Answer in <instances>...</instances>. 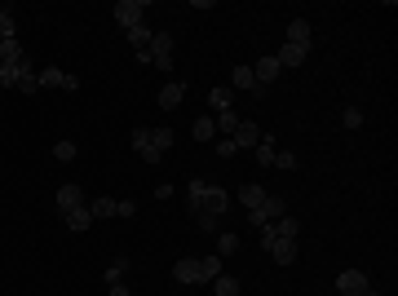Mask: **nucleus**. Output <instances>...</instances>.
Masks as SVG:
<instances>
[{
    "mask_svg": "<svg viewBox=\"0 0 398 296\" xmlns=\"http://www.w3.org/2000/svg\"><path fill=\"white\" fill-rule=\"evenodd\" d=\"M186 208H190V221L213 234L222 226L226 208H231V195H226L222 186H208L204 177H195V182H186Z\"/></svg>",
    "mask_w": 398,
    "mask_h": 296,
    "instance_id": "1",
    "label": "nucleus"
},
{
    "mask_svg": "<svg viewBox=\"0 0 398 296\" xmlns=\"http://www.w3.org/2000/svg\"><path fill=\"white\" fill-rule=\"evenodd\" d=\"M222 256H186V261L173 265V279L186 283V288H195V283H213L217 275H222Z\"/></svg>",
    "mask_w": 398,
    "mask_h": 296,
    "instance_id": "2",
    "label": "nucleus"
},
{
    "mask_svg": "<svg viewBox=\"0 0 398 296\" xmlns=\"http://www.w3.org/2000/svg\"><path fill=\"white\" fill-rule=\"evenodd\" d=\"M274 239H301V221L292 217V212H283V217H274V221L261 226V247L274 243Z\"/></svg>",
    "mask_w": 398,
    "mask_h": 296,
    "instance_id": "3",
    "label": "nucleus"
},
{
    "mask_svg": "<svg viewBox=\"0 0 398 296\" xmlns=\"http://www.w3.org/2000/svg\"><path fill=\"white\" fill-rule=\"evenodd\" d=\"M111 14H115L119 27L128 31V27H138V22H147V0H115Z\"/></svg>",
    "mask_w": 398,
    "mask_h": 296,
    "instance_id": "4",
    "label": "nucleus"
},
{
    "mask_svg": "<svg viewBox=\"0 0 398 296\" xmlns=\"http://www.w3.org/2000/svg\"><path fill=\"white\" fill-rule=\"evenodd\" d=\"M173 35L168 31H155V40H151V67H160V71H173Z\"/></svg>",
    "mask_w": 398,
    "mask_h": 296,
    "instance_id": "5",
    "label": "nucleus"
},
{
    "mask_svg": "<svg viewBox=\"0 0 398 296\" xmlns=\"http://www.w3.org/2000/svg\"><path fill=\"white\" fill-rule=\"evenodd\" d=\"M367 288L372 283H367L363 270H341V275H336V296H363Z\"/></svg>",
    "mask_w": 398,
    "mask_h": 296,
    "instance_id": "6",
    "label": "nucleus"
},
{
    "mask_svg": "<svg viewBox=\"0 0 398 296\" xmlns=\"http://www.w3.org/2000/svg\"><path fill=\"white\" fill-rule=\"evenodd\" d=\"M133 150L142 155V164H160L164 155L155 150V137H151V128H133Z\"/></svg>",
    "mask_w": 398,
    "mask_h": 296,
    "instance_id": "7",
    "label": "nucleus"
},
{
    "mask_svg": "<svg viewBox=\"0 0 398 296\" xmlns=\"http://www.w3.org/2000/svg\"><path fill=\"white\" fill-rule=\"evenodd\" d=\"M53 204H58V212H63V217H67V212H76V208H84V204H89V199H84V191H80V186H58Z\"/></svg>",
    "mask_w": 398,
    "mask_h": 296,
    "instance_id": "8",
    "label": "nucleus"
},
{
    "mask_svg": "<svg viewBox=\"0 0 398 296\" xmlns=\"http://www.w3.org/2000/svg\"><path fill=\"white\" fill-rule=\"evenodd\" d=\"M80 80L71 76V71H63V67H44L40 71V89H76Z\"/></svg>",
    "mask_w": 398,
    "mask_h": 296,
    "instance_id": "9",
    "label": "nucleus"
},
{
    "mask_svg": "<svg viewBox=\"0 0 398 296\" xmlns=\"http://www.w3.org/2000/svg\"><path fill=\"white\" fill-rule=\"evenodd\" d=\"M231 89H235V93H257V98L265 93V89L257 85V76H252V67H248V62L231 71Z\"/></svg>",
    "mask_w": 398,
    "mask_h": 296,
    "instance_id": "10",
    "label": "nucleus"
},
{
    "mask_svg": "<svg viewBox=\"0 0 398 296\" xmlns=\"http://www.w3.org/2000/svg\"><path fill=\"white\" fill-rule=\"evenodd\" d=\"M84 208H89V217H93V221H111V217H115V208H119V199H111V195H93Z\"/></svg>",
    "mask_w": 398,
    "mask_h": 296,
    "instance_id": "11",
    "label": "nucleus"
},
{
    "mask_svg": "<svg viewBox=\"0 0 398 296\" xmlns=\"http://www.w3.org/2000/svg\"><path fill=\"white\" fill-rule=\"evenodd\" d=\"M231 141H235L239 150H252V146H257V141H261V128L252 124V120H239V128L231 133Z\"/></svg>",
    "mask_w": 398,
    "mask_h": 296,
    "instance_id": "12",
    "label": "nucleus"
},
{
    "mask_svg": "<svg viewBox=\"0 0 398 296\" xmlns=\"http://www.w3.org/2000/svg\"><path fill=\"white\" fill-rule=\"evenodd\" d=\"M279 62H274V53L270 58H257V62H252V76H257V85L265 89V85H274V80H279Z\"/></svg>",
    "mask_w": 398,
    "mask_h": 296,
    "instance_id": "13",
    "label": "nucleus"
},
{
    "mask_svg": "<svg viewBox=\"0 0 398 296\" xmlns=\"http://www.w3.org/2000/svg\"><path fill=\"white\" fill-rule=\"evenodd\" d=\"M306 58H310V49H306V44H288V40H283V49L274 53V62H279V67L288 71V67H301Z\"/></svg>",
    "mask_w": 398,
    "mask_h": 296,
    "instance_id": "14",
    "label": "nucleus"
},
{
    "mask_svg": "<svg viewBox=\"0 0 398 296\" xmlns=\"http://www.w3.org/2000/svg\"><path fill=\"white\" fill-rule=\"evenodd\" d=\"M248 155L257 159V164H265V168H274V155H279V146H274V137H270V133H261V141L248 150Z\"/></svg>",
    "mask_w": 398,
    "mask_h": 296,
    "instance_id": "15",
    "label": "nucleus"
},
{
    "mask_svg": "<svg viewBox=\"0 0 398 296\" xmlns=\"http://www.w3.org/2000/svg\"><path fill=\"white\" fill-rule=\"evenodd\" d=\"M265 252H270L279 265H292L297 261V239H274V243H265Z\"/></svg>",
    "mask_w": 398,
    "mask_h": 296,
    "instance_id": "16",
    "label": "nucleus"
},
{
    "mask_svg": "<svg viewBox=\"0 0 398 296\" xmlns=\"http://www.w3.org/2000/svg\"><path fill=\"white\" fill-rule=\"evenodd\" d=\"M182 98H186V85H182V80L164 85V89H160V111H177V106H182Z\"/></svg>",
    "mask_w": 398,
    "mask_h": 296,
    "instance_id": "17",
    "label": "nucleus"
},
{
    "mask_svg": "<svg viewBox=\"0 0 398 296\" xmlns=\"http://www.w3.org/2000/svg\"><path fill=\"white\" fill-rule=\"evenodd\" d=\"M208 106H213V111H235V89L231 85L208 89Z\"/></svg>",
    "mask_w": 398,
    "mask_h": 296,
    "instance_id": "18",
    "label": "nucleus"
},
{
    "mask_svg": "<svg viewBox=\"0 0 398 296\" xmlns=\"http://www.w3.org/2000/svg\"><path fill=\"white\" fill-rule=\"evenodd\" d=\"M265 195H270V191H265V186H257V182L239 186V204H244L248 212H252V208H261V204H265Z\"/></svg>",
    "mask_w": 398,
    "mask_h": 296,
    "instance_id": "19",
    "label": "nucleus"
},
{
    "mask_svg": "<svg viewBox=\"0 0 398 296\" xmlns=\"http://www.w3.org/2000/svg\"><path fill=\"white\" fill-rule=\"evenodd\" d=\"M310 40H315V35H310V18H292V22H288V44H306V49H310Z\"/></svg>",
    "mask_w": 398,
    "mask_h": 296,
    "instance_id": "20",
    "label": "nucleus"
},
{
    "mask_svg": "<svg viewBox=\"0 0 398 296\" xmlns=\"http://www.w3.org/2000/svg\"><path fill=\"white\" fill-rule=\"evenodd\" d=\"M124 35H128V44H133L138 53H142V49H151V40H155V31L147 27V22H138V27H128Z\"/></svg>",
    "mask_w": 398,
    "mask_h": 296,
    "instance_id": "21",
    "label": "nucleus"
},
{
    "mask_svg": "<svg viewBox=\"0 0 398 296\" xmlns=\"http://www.w3.org/2000/svg\"><path fill=\"white\" fill-rule=\"evenodd\" d=\"M40 89V71H31V62L22 58V67H18V93H35Z\"/></svg>",
    "mask_w": 398,
    "mask_h": 296,
    "instance_id": "22",
    "label": "nucleus"
},
{
    "mask_svg": "<svg viewBox=\"0 0 398 296\" xmlns=\"http://www.w3.org/2000/svg\"><path fill=\"white\" fill-rule=\"evenodd\" d=\"M151 137H155V150H160V155H168V150H173V141H177V133H173L168 124H155Z\"/></svg>",
    "mask_w": 398,
    "mask_h": 296,
    "instance_id": "23",
    "label": "nucleus"
},
{
    "mask_svg": "<svg viewBox=\"0 0 398 296\" xmlns=\"http://www.w3.org/2000/svg\"><path fill=\"white\" fill-rule=\"evenodd\" d=\"M239 120H244V115H239V111H217V133H226V137H231L235 133V128H239Z\"/></svg>",
    "mask_w": 398,
    "mask_h": 296,
    "instance_id": "24",
    "label": "nucleus"
},
{
    "mask_svg": "<svg viewBox=\"0 0 398 296\" xmlns=\"http://www.w3.org/2000/svg\"><path fill=\"white\" fill-rule=\"evenodd\" d=\"M63 221H67V226H71V230H76V234H84V230H89V226H93V217H89V208H76V212H67V217H63Z\"/></svg>",
    "mask_w": 398,
    "mask_h": 296,
    "instance_id": "25",
    "label": "nucleus"
},
{
    "mask_svg": "<svg viewBox=\"0 0 398 296\" xmlns=\"http://www.w3.org/2000/svg\"><path fill=\"white\" fill-rule=\"evenodd\" d=\"M0 40H18V22H14V9H0Z\"/></svg>",
    "mask_w": 398,
    "mask_h": 296,
    "instance_id": "26",
    "label": "nucleus"
},
{
    "mask_svg": "<svg viewBox=\"0 0 398 296\" xmlns=\"http://www.w3.org/2000/svg\"><path fill=\"white\" fill-rule=\"evenodd\" d=\"M190 137H195V141H213V137H217V124H213V115H204V120H195V128H190Z\"/></svg>",
    "mask_w": 398,
    "mask_h": 296,
    "instance_id": "27",
    "label": "nucleus"
},
{
    "mask_svg": "<svg viewBox=\"0 0 398 296\" xmlns=\"http://www.w3.org/2000/svg\"><path fill=\"white\" fill-rule=\"evenodd\" d=\"M213 296H239V279L217 275V279H213Z\"/></svg>",
    "mask_w": 398,
    "mask_h": 296,
    "instance_id": "28",
    "label": "nucleus"
},
{
    "mask_svg": "<svg viewBox=\"0 0 398 296\" xmlns=\"http://www.w3.org/2000/svg\"><path fill=\"white\" fill-rule=\"evenodd\" d=\"M22 58H27V53H22L18 40H0V62H22Z\"/></svg>",
    "mask_w": 398,
    "mask_h": 296,
    "instance_id": "29",
    "label": "nucleus"
},
{
    "mask_svg": "<svg viewBox=\"0 0 398 296\" xmlns=\"http://www.w3.org/2000/svg\"><path fill=\"white\" fill-rule=\"evenodd\" d=\"M18 67L22 62H0V89H18Z\"/></svg>",
    "mask_w": 398,
    "mask_h": 296,
    "instance_id": "30",
    "label": "nucleus"
},
{
    "mask_svg": "<svg viewBox=\"0 0 398 296\" xmlns=\"http://www.w3.org/2000/svg\"><path fill=\"white\" fill-rule=\"evenodd\" d=\"M235 252H239V234H231V230H226L222 239H217V256L226 261V256H235Z\"/></svg>",
    "mask_w": 398,
    "mask_h": 296,
    "instance_id": "31",
    "label": "nucleus"
},
{
    "mask_svg": "<svg viewBox=\"0 0 398 296\" xmlns=\"http://www.w3.org/2000/svg\"><path fill=\"white\" fill-rule=\"evenodd\" d=\"M261 212H265V221H274V217H283V212H288V204H283L279 195H265V204H261Z\"/></svg>",
    "mask_w": 398,
    "mask_h": 296,
    "instance_id": "32",
    "label": "nucleus"
},
{
    "mask_svg": "<svg viewBox=\"0 0 398 296\" xmlns=\"http://www.w3.org/2000/svg\"><path fill=\"white\" fill-rule=\"evenodd\" d=\"M124 275H128V261H124V256L106 265V283H124Z\"/></svg>",
    "mask_w": 398,
    "mask_h": 296,
    "instance_id": "33",
    "label": "nucleus"
},
{
    "mask_svg": "<svg viewBox=\"0 0 398 296\" xmlns=\"http://www.w3.org/2000/svg\"><path fill=\"white\" fill-rule=\"evenodd\" d=\"M213 150H217V159H235V155H239V146H235V141H231V137H222V141H213Z\"/></svg>",
    "mask_w": 398,
    "mask_h": 296,
    "instance_id": "34",
    "label": "nucleus"
},
{
    "mask_svg": "<svg viewBox=\"0 0 398 296\" xmlns=\"http://www.w3.org/2000/svg\"><path fill=\"white\" fill-rule=\"evenodd\" d=\"M53 159L71 164V159H76V141H58V146H53Z\"/></svg>",
    "mask_w": 398,
    "mask_h": 296,
    "instance_id": "35",
    "label": "nucleus"
},
{
    "mask_svg": "<svg viewBox=\"0 0 398 296\" xmlns=\"http://www.w3.org/2000/svg\"><path fill=\"white\" fill-rule=\"evenodd\" d=\"M274 168L292 173V168H297V155H292V150H279V155H274Z\"/></svg>",
    "mask_w": 398,
    "mask_h": 296,
    "instance_id": "36",
    "label": "nucleus"
},
{
    "mask_svg": "<svg viewBox=\"0 0 398 296\" xmlns=\"http://www.w3.org/2000/svg\"><path fill=\"white\" fill-rule=\"evenodd\" d=\"M341 124H345V128H358V124H363V115H358V106H345Z\"/></svg>",
    "mask_w": 398,
    "mask_h": 296,
    "instance_id": "37",
    "label": "nucleus"
},
{
    "mask_svg": "<svg viewBox=\"0 0 398 296\" xmlns=\"http://www.w3.org/2000/svg\"><path fill=\"white\" fill-rule=\"evenodd\" d=\"M133 212H138V204H133V199H119V208H115V217H133Z\"/></svg>",
    "mask_w": 398,
    "mask_h": 296,
    "instance_id": "38",
    "label": "nucleus"
},
{
    "mask_svg": "<svg viewBox=\"0 0 398 296\" xmlns=\"http://www.w3.org/2000/svg\"><path fill=\"white\" fill-rule=\"evenodd\" d=\"M248 226H257V230L265 226V212H261V208H252V212H248Z\"/></svg>",
    "mask_w": 398,
    "mask_h": 296,
    "instance_id": "39",
    "label": "nucleus"
},
{
    "mask_svg": "<svg viewBox=\"0 0 398 296\" xmlns=\"http://www.w3.org/2000/svg\"><path fill=\"white\" fill-rule=\"evenodd\" d=\"M106 288H111V292H106V296H133V292L124 288V283H106Z\"/></svg>",
    "mask_w": 398,
    "mask_h": 296,
    "instance_id": "40",
    "label": "nucleus"
},
{
    "mask_svg": "<svg viewBox=\"0 0 398 296\" xmlns=\"http://www.w3.org/2000/svg\"><path fill=\"white\" fill-rule=\"evenodd\" d=\"M363 296H381V292H376V288H367V292H363Z\"/></svg>",
    "mask_w": 398,
    "mask_h": 296,
    "instance_id": "41",
    "label": "nucleus"
}]
</instances>
